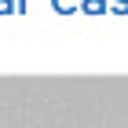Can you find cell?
I'll list each match as a JSON object with an SVG mask.
<instances>
[{"instance_id":"cell-2","label":"cell","mask_w":128,"mask_h":128,"mask_svg":"<svg viewBox=\"0 0 128 128\" xmlns=\"http://www.w3.org/2000/svg\"><path fill=\"white\" fill-rule=\"evenodd\" d=\"M51 8L59 11V15H77V11H80V0H51Z\"/></svg>"},{"instance_id":"cell-4","label":"cell","mask_w":128,"mask_h":128,"mask_svg":"<svg viewBox=\"0 0 128 128\" xmlns=\"http://www.w3.org/2000/svg\"><path fill=\"white\" fill-rule=\"evenodd\" d=\"M8 15H15V0H0V18H8Z\"/></svg>"},{"instance_id":"cell-5","label":"cell","mask_w":128,"mask_h":128,"mask_svg":"<svg viewBox=\"0 0 128 128\" xmlns=\"http://www.w3.org/2000/svg\"><path fill=\"white\" fill-rule=\"evenodd\" d=\"M26 11H30V0H15V15H18V18L26 15Z\"/></svg>"},{"instance_id":"cell-1","label":"cell","mask_w":128,"mask_h":128,"mask_svg":"<svg viewBox=\"0 0 128 128\" xmlns=\"http://www.w3.org/2000/svg\"><path fill=\"white\" fill-rule=\"evenodd\" d=\"M80 11L92 15V18H102V15L110 11V0H80Z\"/></svg>"},{"instance_id":"cell-3","label":"cell","mask_w":128,"mask_h":128,"mask_svg":"<svg viewBox=\"0 0 128 128\" xmlns=\"http://www.w3.org/2000/svg\"><path fill=\"white\" fill-rule=\"evenodd\" d=\"M110 11L114 15H128V0H110Z\"/></svg>"}]
</instances>
